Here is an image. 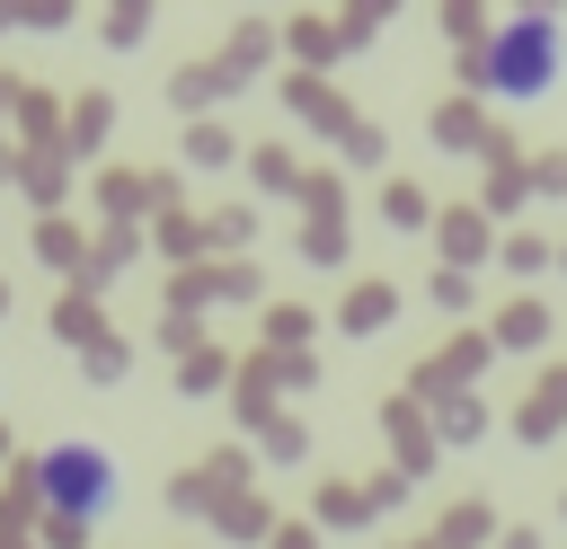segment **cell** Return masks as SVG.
I'll list each match as a JSON object with an SVG mask.
<instances>
[{"mask_svg": "<svg viewBox=\"0 0 567 549\" xmlns=\"http://www.w3.org/2000/svg\"><path fill=\"white\" fill-rule=\"evenodd\" d=\"M35 496H44V522H97L106 505H115V460L97 452V443H53V452H35Z\"/></svg>", "mask_w": 567, "mask_h": 549, "instance_id": "cell-1", "label": "cell"}, {"mask_svg": "<svg viewBox=\"0 0 567 549\" xmlns=\"http://www.w3.org/2000/svg\"><path fill=\"white\" fill-rule=\"evenodd\" d=\"M470 71H478L496 97H540V89L558 80V27H549V18H514L496 44L470 53Z\"/></svg>", "mask_w": 567, "mask_h": 549, "instance_id": "cell-2", "label": "cell"}, {"mask_svg": "<svg viewBox=\"0 0 567 549\" xmlns=\"http://www.w3.org/2000/svg\"><path fill=\"white\" fill-rule=\"evenodd\" d=\"M496 336H505V345H540V336H549V310H540V301H505Z\"/></svg>", "mask_w": 567, "mask_h": 549, "instance_id": "cell-3", "label": "cell"}, {"mask_svg": "<svg viewBox=\"0 0 567 549\" xmlns=\"http://www.w3.org/2000/svg\"><path fill=\"white\" fill-rule=\"evenodd\" d=\"M292 106H301L319 133H328V124H346V97H328V89H310V80H292Z\"/></svg>", "mask_w": 567, "mask_h": 549, "instance_id": "cell-4", "label": "cell"}, {"mask_svg": "<svg viewBox=\"0 0 567 549\" xmlns=\"http://www.w3.org/2000/svg\"><path fill=\"white\" fill-rule=\"evenodd\" d=\"M434 133H443V142H487V124H478V106H470V97H452V106L434 115Z\"/></svg>", "mask_w": 567, "mask_h": 549, "instance_id": "cell-5", "label": "cell"}, {"mask_svg": "<svg viewBox=\"0 0 567 549\" xmlns=\"http://www.w3.org/2000/svg\"><path fill=\"white\" fill-rule=\"evenodd\" d=\"M390 310H399V301H390L381 283H363V292L346 301V328H372V319H390Z\"/></svg>", "mask_w": 567, "mask_h": 549, "instance_id": "cell-6", "label": "cell"}, {"mask_svg": "<svg viewBox=\"0 0 567 549\" xmlns=\"http://www.w3.org/2000/svg\"><path fill=\"white\" fill-rule=\"evenodd\" d=\"M292 35H301V53H310V62H328V53H346V44H337V27H292Z\"/></svg>", "mask_w": 567, "mask_h": 549, "instance_id": "cell-7", "label": "cell"}, {"mask_svg": "<svg viewBox=\"0 0 567 549\" xmlns=\"http://www.w3.org/2000/svg\"><path fill=\"white\" fill-rule=\"evenodd\" d=\"M443 248H452V257H461V248H478V221H470V213H452V221H443Z\"/></svg>", "mask_w": 567, "mask_h": 549, "instance_id": "cell-8", "label": "cell"}, {"mask_svg": "<svg viewBox=\"0 0 567 549\" xmlns=\"http://www.w3.org/2000/svg\"><path fill=\"white\" fill-rule=\"evenodd\" d=\"M284 549H310V531H284Z\"/></svg>", "mask_w": 567, "mask_h": 549, "instance_id": "cell-9", "label": "cell"}]
</instances>
